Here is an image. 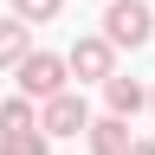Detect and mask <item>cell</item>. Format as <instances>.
I'll use <instances>...</instances> for the list:
<instances>
[{
  "label": "cell",
  "mask_w": 155,
  "mask_h": 155,
  "mask_svg": "<svg viewBox=\"0 0 155 155\" xmlns=\"http://www.w3.org/2000/svg\"><path fill=\"white\" fill-rule=\"evenodd\" d=\"M13 71H19V97H39V104H45V97H58V91H65V78H71L65 52H26Z\"/></svg>",
  "instance_id": "6da1fadb"
},
{
  "label": "cell",
  "mask_w": 155,
  "mask_h": 155,
  "mask_svg": "<svg viewBox=\"0 0 155 155\" xmlns=\"http://www.w3.org/2000/svg\"><path fill=\"white\" fill-rule=\"evenodd\" d=\"M149 26H155V13L142 7V0H110V13H104V39L110 45H149Z\"/></svg>",
  "instance_id": "7a4b0ae2"
},
{
  "label": "cell",
  "mask_w": 155,
  "mask_h": 155,
  "mask_svg": "<svg viewBox=\"0 0 155 155\" xmlns=\"http://www.w3.org/2000/svg\"><path fill=\"white\" fill-rule=\"evenodd\" d=\"M65 65H71L78 84H104V78L116 71V45H110L104 32H91V39H78V45L65 52Z\"/></svg>",
  "instance_id": "3957f363"
},
{
  "label": "cell",
  "mask_w": 155,
  "mask_h": 155,
  "mask_svg": "<svg viewBox=\"0 0 155 155\" xmlns=\"http://www.w3.org/2000/svg\"><path fill=\"white\" fill-rule=\"evenodd\" d=\"M39 129H45V136H84L91 129V104L78 91H58V97L39 104Z\"/></svg>",
  "instance_id": "277c9868"
},
{
  "label": "cell",
  "mask_w": 155,
  "mask_h": 155,
  "mask_svg": "<svg viewBox=\"0 0 155 155\" xmlns=\"http://www.w3.org/2000/svg\"><path fill=\"white\" fill-rule=\"evenodd\" d=\"M91 155H123L129 142H136V136H129V123H123V116H91Z\"/></svg>",
  "instance_id": "5b68a950"
},
{
  "label": "cell",
  "mask_w": 155,
  "mask_h": 155,
  "mask_svg": "<svg viewBox=\"0 0 155 155\" xmlns=\"http://www.w3.org/2000/svg\"><path fill=\"white\" fill-rule=\"evenodd\" d=\"M104 104H110V116H123V123H129V116L149 104V91L136 84V78H116V71H110V78H104Z\"/></svg>",
  "instance_id": "8992f818"
},
{
  "label": "cell",
  "mask_w": 155,
  "mask_h": 155,
  "mask_svg": "<svg viewBox=\"0 0 155 155\" xmlns=\"http://www.w3.org/2000/svg\"><path fill=\"white\" fill-rule=\"evenodd\" d=\"M45 149H52V136L39 123L32 129H0V155H45Z\"/></svg>",
  "instance_id": "52a82bcc"
},
{
  "label": "cell",
  "mask_w": 155,
  "mask_h": 155,
  "mask_svg": "<svg viewBox=\"0 0 155 155\" xmlns=\"http://www.w3.org/2000/svg\"><path fill=\"white\" fill-rule=\"evenodd\" d=\"M26 19H0V65H19V58H26L32 45H26Z\"/></svg>",
  "instance_id": "ba28073f"
},
{
  "label": "cell",
  "mask_w": 155,
  "mask_h": 155,
  "mask_svg": "<svg viewBox=\"0 0 155 155\" xmlns=\"http://www.w3.org/2000/svg\"><path fill=\"white\" fill-rule=\"evenodd\" d=\"M32 123H39L32 97H7V104H0V129H32Z\"/></svg>",
  "instance_id": "9c48e42d"
},
{
  "label": "cell",
  "mask_w": 155,
  "mask_h": 155,
  "mask_svg": "<svg viewBox=\"0 0 155 155\" xmlns=\"http://www.w3.org/2000/svg\"><path fill=\"white\" fill-rule=\"evenodd\" d=\"M58 7H65V0H13V19H26V26H45V19H58Z\"/></svg>",
  "instance_id": "30bf717a"
},
{
  "label": "cell",
  "mask_w": 155,
  "mask_h": 155,
  "mask_svg": "<svg viewBox=\"0 0 155 155\" xmlns=\"http://www.w3.org/2000/svg\"><path fill=\"white\" fill-rule=\"evenodd\" d=\"M123 155H155V142H129V149H123Z\"/></svg>",
  "instance_id": "8fae6325"
},
{
  "label": "cell",
  "mask_w": 155,
  "mask_h": 155,
  "mask_svg": "<svg viewBox=\"0 0 155 155\" xmlns=\"http://www.w3.org/2000/svg\"><path fill=\"white\" fill-rule=\"evenodd\" d=\"M149 110H155V91H149Z\"/></svg>",
  "instance_id": "7c38bea8"
}]
</instances>
